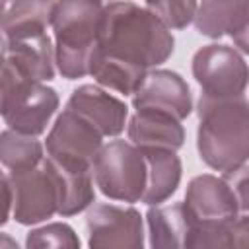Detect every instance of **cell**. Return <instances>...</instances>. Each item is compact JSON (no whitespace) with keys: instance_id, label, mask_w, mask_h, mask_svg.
I'll return each instance as SVG.
<instances>
[{"instance_id":"6da1fadb","label":"cell","mask_w":249,"mask_h":249,"mask_svg":"<svg viewBox=\"0 0 249 249\" xmlns=\"http://www.w3.org/2000/svg\"><path fill=\"white\" fill-rule=\"evenodd\" d=\"M173 35L148 10L134 2L103 8L97 49L144 70L163 64L173 53Z\"/></svg>"},{"instance_id":"4316f807","label":"cell","mask_w":249,"mask_h":249,"mask_svg":"<svg viewBox=\"0 0 249 249\" xmlns=\"http://www.w3.org/2000/svg\"><path fill=\"white\" fill-rule=\"evenodd\" d=\"M4 53H6V43H4V39H2V35H0V64H2V60H4Z\"/></svg>"},{"instance_id":"ac0fdd59","label":"cell","mask_w":249,"mask_h":249,"mask_svg":"<svg viewBox=\"0 0 249 249\" xmlns=\"http://www.w3.org/2000/svg\"><path fill=\"white\" fill-rule=\"evenodd\" d=\"M146 220L152 247H187L193 222L183 202L167 206L156 204L148 210Z\"/></svg>"},{"instance_id":"603a6c76","label":"cell","mask_w":249,"mask_h":249,"mask_svg":"<svg viewBox=\"0 0 249 249\" xmlns=\"http://www.w3.org/2000/svg\"><path fill=\"white\" fill-rule=\"evenodd\" d=\"M25 245L31 249H43V247H64V249H78L80 239L74 233V230L68 224H49L37 230H31L27 233Z\"/></svg>"},{"instance_id":"30bf717a","label":"cell","mask_w":249,"mask_h":249,"mask_svg":"<svg viewBox=\"0 0 249 249\" xmlns=\"http://www.w3.org/2000/svg\"><path fill=\"white\" fill-rule=\"evenodd\" d=\"M183 204L195 228L224 226L243 212L228 181L210 173L198 175L189 183Z\"/></svg>"},{"instance_id":"7402d4cb","label":"cell","mask_w":249,"mask_h":249,"mask_svg":"<svg viewBox=\"0 0 249 249\" xmlns=\"http://www.w3.org/2000/svg\"><path fill=\"white\" fill-rule=\"evenodd\" d=\"M146 6L171 29H185L196 14V0H146Z\"/></svg>"},{"instance_id":"d4e9b609","label":"cell","mask_w":249,"mask_h":249,"mask_svg":"<svg viewBox=\"0 0 249 249\" xmlns=\"http://www.w3.org/2000/svg\"><path fill=\"white\" fill-rule=\"evenodd\" d=\"M10 208H12V185H10V177H6L0 171V226H4L8 222Z\"/></svg>"},{"instance_id":"2e32d148","label":"cell","mask_w":249,"mask_h":249,"mask_svg":"<svg viewBox=\"0 0 249 249\" xmlns=\"http://www.w3.org/2000/svg\"><path fill=\"white\" fill-rule=\"evenodd\" d=\"M146 160V189L142 202L161 204L179 187L181 181V160L175 150L167 148H140Z\"/></svg>"},{"instance_id":"cb8c5ba5","label":"cell","mask_w":249,"mask_h":249,"mask_svg":"<svg viewBox=\"0 0 249 249\" xmlns=\"http://www.w3.org/2000/svg\"><path fill=\"white\" fill-rule=\"evenodd\" d=\"M224 179L228 181V185L231 187V191L235 193L237 200H239V206L243 212H247V165H239L231 171H226L224 173Z\"/></svg>"},{"instance_id":"ba28073f","label":"cell","mask_w":249,"mask_h":249,"mask_svg":"<svg viewBox=\"0 0 249 249\" xmlns=\"http://www.w3.org/2000/svg\"><path fill=\"white\" fill-rule=\"evenodd\" d=\"M99 148V130L70 109H64L56 117L47 136L49 160L74 171H91V163Z\"/></svg>"},{"instance_id":"277c9868","label":"cell","mask_w":249,"mask_h":249,"mask_svg":"<svg viewBox=\"0 0 249 249\" xmlns=\"http://www.w3.org/2000/svg\"><path fill=\"white\" fill-rule=\"evenodd\" d=\"M58 109V95L53 88L25 76L10 60L0 64V115L6 124L21 134L45 132Z\"/></svg>"},{"instance_id":"7a4b0ae2","label":"cell","mask_w":249,"mask_h":249,"mask_svg":"<svg viewBox=\"0 0 249 249\" xmlns=\"http://www.w3.org/2000/svg\"><path fill=\"white\" fill-rule=\"evenodd\" d=\"M196 148L202 161L216 171H231L249 156V105L245 95L231 99H198Z\"/></svg>"},{"instance_id":"9a60e30c","label":"cell","mask_w":249,"mask_h":249,"mask_svg":"<svg viewBox=\"0 0 249 249\" xmlns=\"http://www.w3.org/2000/svg\"><path fill=\"white\" fill-rule=\"evenodd\" d=\"M128 138L138 148L179 150L185 142V130L181 123L167 113L138 109L128 123Z\"/></svg>"},{"instance_id":"7c38bea8","label":"cell","mask_w":249,"mask_h":249,"mask_svg":"<svg viewBox=\"0 0 249 249\" xmlns=\"http://www.w3.org/2000/svg\"><path fill=\"white\" fill-rule=\"evenodd\" d=\"M66 109L86 119L93 128L99 130L101 136L121 134L124 130V123L128 117V107L121 99L89 84L80 86L72 91Z\"/></svg>"},{"instance_id":"4fadbf2b","label":"cell","mask_w":249,"mask_h":249,"mask_svg":"<svg viewBox=\"0 0 249 249\" xmlns=\"http://www.w3.org/2000/svg\"><path fill=\"white\" fill-rule=\"evenodd\" d=\"M247 0H202L193 21L202 35H230L247 53Z\"/></svg>"},{"instance_id":"484cf974","label":"cell","mask_w":249,"mask_h":249,"mask_svg":"<svg viewBox=\"0 0 249 249\" xmlns=\"http://www.w3.org/2000/svg\"><path fill=\"white\" fill-rule=\"evenodd\" d=\"M18 247V241H14L12 237H8V235H0V247Z\"/></svg>"},{"instance_id":"e0dca14e","label":"cell","mask_w":249,"mask_h":249,"mask_svg":"<svg viewBox=\"0 0 249 249\" xmlns=\"http://www.w3.org/2000/svg\"><path fill=\"white\" fill-rule=\"evenodd\" d=\"M4 58L37 82L54 78V51L47 33L6 41Z\"/></svg>"},{"instance_id":"52a82bcc","label":"cell","mask_w":249,"mask_h":249,"mask_svg":"<svg viewBox=\"0 0 249 249\" xmlns=\"http://www.w3.org/2000/svg\"><path fill=\"white\" fill-rule=\"evenodd\" d=\"M193 76L204 97L231 99L245 95L247 64L243 56L228 45H206L193 56Z\"/></svg>"},{"instance_id":"3957f363","label":"cell","mask_w":249,"mask_h":249,"mask_svg":"<svg viewBox=\"0 0 249 249\" xmlns=\"http://www.w3.org/2000/svg\"><path fill=\"white\" fill-rule=\"evenodd\" d=\"M103 6L101 0H58L53 10L54 62L66 80L89 74V62L97 49Z\"/></svg>"},{"instance_id":"8fae6325","label":"cell","mask_w":249,"mask_h":249,"mask_svg":"<svg viewBox=\"0 0 249 249\" xmlns=\"http://www.w3.org/2000/svg\"><path fill=\"white\" fill-rule=\"evenodd\" d=\"M132 107L167 113L183 121L193 111V95L187 82L171 70L146 72L140 86L132 93Z\"/></svg>"},{"instance_id":"5b68a950","label":"cell","mask_w":249,"mask_h":249,"mask_svg":"<svg viewBox=\"0 0 249 249\" xmlns=\"http://www.w3.org/2000/svg\"><path fill=\"white\" fill-rule=\"evenodd\" d=\"M91 173L99 191L123 202H138L146 189V160L138 146L124 140H113L101 146Z\"/></svg>"},{"instance_id":"44dd1931","label":"cell","mask_w":249,"mask_h":249,"mask_svg":"<svg viewBox=\"0 0 249 249\" xmlns=\"http://www.w3.org/2000/svg\"><path fill=\"white\" fill-rule=\"evenodd\" d=\"M43 158V146L35 136L21 134L12 128L0 132V161L8 169H27L37 165Z\"/></svg>"},{"instance_id":"8992f818","label":"cell","mask_w":249,"mask_h":249,"mask_svg":"<svg viewBox=\"0 0 249 249\" xmlns=\"http://www.w3.org/2000/svg\"><path fill=\"white\" fill-rule=\"evenodd\" d=\"M12 204L18 224L31 226L56 214L58 210V181L54 165L43 158L37 165L12 171Z\"/></svg>"},{"instance_id":"9c48e42d","label":"cell","mask_w":249,"mask_h":249,"mask_svg":"<svg viewBox=\"0 0 249 249\" xmlns=\"http://www.w3.org/2000/svg\"><path fill=\"white\" fill-rule=\"evenodd\" d=\"M91 249H140L144 245L142 216L136 208L95 204L86 218Z\"/></svg>"},{"instance_id":"ffe728a7","label":"cell","mask_w":249,"mask_h":249,"mask_svg":"<svg viewBox=\"0 0 249 249\" xmlns=\"http://www.w3.org/2000/svg\"><path fill=\"white\" fill-rule=\"evenodd\" d=\"M53 165H54L56 181H58V210H56V214L74 216V214L86 210L95 198L91 171L66 169L54 161H53Z\"/></svg>"},{"instance_id":"5bb4252c","label":"cell","mask_w":249,"mask_h":249,"mask_svg":"<svg viewBox=\"0 0 249 249\" xmlns=\"http://www.w3.org/2000/svg\"><path fill=\"white\" fill-rule=\"evenodd\" d=\"M54 0H0V31L8 41L45 33Z\"/></svg>"},{"instance_id":"d6986e66","label":"cell","mask_w":249,"mask_h":249,"mask_svg":"<svg viewBox=\"0 0 249 249\" xmlns=\"http://www.w3.org/2000/svg\"><path fill=\"white\" fill-rule=\"evenodd\" d=\"M89 74L95 78L97 84L115 89L119 93L130 95L140 86L142 78L146 76V70L95 49L89 62Z\"/></svg>"}]
</instances>
